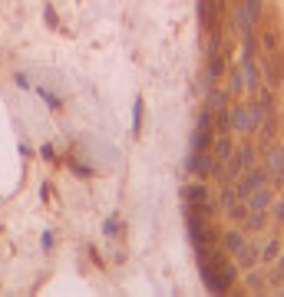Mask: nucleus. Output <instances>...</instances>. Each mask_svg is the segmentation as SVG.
<instances>
[{
	"mask_svg": "<svg viewBox=\"0 0 284 297\" xmlns=\"http://www.w3.org/2000/svg\"><path fill=\"white\" fill-rule=\"evenodd\" d=\"M189 231H192V241H195L198 247L215 241V231H212L209 218H202V215H189Z\"/></svg>",
	"mask_w": 284,
	"mask_h": 297,
	"instance_id": "f257e3e1",
	"label": "nucleus"
},
{
	"mask_svg": "<svg viewBox=\"0 0 284 297\" xmlns=\"http://www.w3.org/2000/svg\"><path fill=\"white\" fill-rule=\"evenodd\" d=\"M212 132H215V112L205 109L202 116H198V122H195V139H192V145L205 148V145L212 142Z\"/></svg>",
	"mask_w": 284,
	"mask_h": 297,
	"instance_id": "f03ea898",
	"label": "nucleus"
},
{
	"mask_svg": "<svg viewBox=\"0 0 284 297\" xmlns=\"http://www.w3.org/2000/svg\"><path fill=\"white\" fill-rule=\"evenodd\" d=\"M248 168H254V148L241 145L238 152L228 159V175H241V172H248Z\"/></svg>",
	"mask_w": 284,
	"mask_h": 297,
	"instance_id": "7ed1b4c3",
	"label": "nucleus"
},
{
	"mask_svg": "<svg viewBox=\"0 0 284 297\" xmlns=\"http://www.w3.org/2000/svg\"><path fill=\"white\" fill-rule=\"evenodd\" d=\"M212 159H215V172H212V175H221V168H225L228 159H231V139H228V132H221V136L215 139Z\"/></svg>",
	"mask_w": 284,
	"mask_h": 297,
	"instance_id": "20e7f679",
	"label": "nucleus"
},
{
	"mask_svg": "<svg viewBox=\"0 0 284 297\" xmlns=\"http://www.w3.org/2000/svg\"><path fill=\"white\" fill-rule=\"evenodd\" d=\"M261 69H265L268 83H271V86H278V83H281V76H284V69H281V60H278V50H271L268 56H261Z\"/></svg>",
	"mask_w": 284,
	"mask_h": 297,
	"instance_id": "39448f33",
	"label": "nucleus"
},
{
	"mask_svg": "<svg viewBox=\"0 0 284 297\" xmlns=\"http://www.w3.org/2000/svg\"><path fill=\"white\" fill-rule=\"evenodd\" d=\"M182 198H185V208H195V205H205V202H209V188H205L202 182H195V185L182 188Z\"/></svg>",
	"mask_w": 284,
	"mask_h": 297,
	"instance_id": "423d86ee",
	"label": "nucleus"
},
{
	"mask_svg": "<svg viewBox=\"0 0 284 297\" xmlns=\"http://www.w3.org/2000/svg\"><path fill=\"white\" fill-rule=\"evenodd\" d=\"M228 126H235L238 132H251V116H248V106H235V109H228Z\"/></svg>",
	"mask_w": 284,
	"mask_h": 297,
	"instance_id": "0eeeda50",
	"label": "nucleus"
},
{
	"mask_svg": "<svg viewBox=\"0 0 284 297\" xmlns=\"http://www.w3.org/2000/svg\"><path fill=\"white\" fill-rule=\"evenodd\" d=\"M192 172H198V175H212L215 172V159L205 148H195V159H192Z\"/></svg>",
	"mask_w": 284,
	"mask_h": 297,
	"instance_id": "6e6552de",
	"label": "nucleus"
},
{
	"mask_svg": "<svg viewBox=\"0 0 284 297\" xmlns=\"http://www.w3.org/2000/svg\"><path fill=\"white\" fill-rule=\"evenodd\" d=\"M202 20L209 27V33L218 30V0H202Z\"/></svg>",
	"mask_w": 284,
	"mask_h": 297,
	"instance_id": "1a4fd4ad",
	"label": "nucleus"
},
{
	"mask_svg": "<svg viewBox=\"0 0 284 297\" xmlns=\"http://www.w3.org/2000/svg\"><path fill=\"white\" fill-rule=\"evenodd\" d=\"M231 258H235V267H251L254 261H258V251H254L251 244H241L238 251L231 254Z\"/></svg>",
	"mask_w": 284,
	"mask_h": 297,
	"instance_id": "9d476101",
	"label": "nucleus"
},
{
	"mask_svg": "<svg viewBox=\"0 0 284 297\" xmlns=\"http://www.w3.org/2000/svg\"><path fill=\"white\" fill-rule=\"evenodd\" d=\"M225 215L231 218V221H245V215H248L245 198H235V202H228V205H225Z\"/></svg>",
	"mask_w": 284,
	"mask_h": 297,
	"instance_id": "9b49d317",
	"label": "nucleus"
},
{
	"mask_svg": "<svg viewBox=\"0 0 284 297\" xmlns=\"http://www.w3.org/2000/svg\"><path fill=\"white\" fill-rule=\"evenodd\" d=\"M248 198H251V208H258V211H265L268 205H271V192H268V185L254 188V192L248 195Z\"/></svg>",
	"mask_w": 284,
	"mask_h": 297,
	"instance_id": "f8f14e48",
	"label": "nucleus"
},
{
	"mask_svg": "<svg viewBox=\"0 0 284 297\" xmlns=\"http://www.w3.org/2000/svg\"><path fill=\"white\" fill-rule=\"evenodd\" d=\"M268 172L274 175V179H284V148H274L271 159H268Z\"/></svg>",
	"mask_w": 284,
	"mask_h": 297,
	"instance_id": "ddd939ff",
	"label": "nucleus"
},
{
	"mask_svg": "<svg viewBox=\"0 0 284 297\" xmlns=\"http://www.w3.org/2000/svg\"><path fill=\"white\" fill-rule=\"evenodd\" d=\"M221 244H225V254H235V251H238L241 244H245V238H241L238 231H228V235L221 238Z\"/></svg>",
	"mask_w": 284,
	"mask_h": 297,
	"instance_id": "4468645a",
	"label": "nucleus"
},
{
	"mask_svg": "<svg viewBox=\"0 0 284 297\" xmlns=\"http://www.w3.org/2000/svg\"><path fill=\"white\" fill-rule=\"evenodd\" d=\"M261 225H265V211L254 208V211H248V215H245V228L248 231H261Z\"/></svg>",
	"mask_w": 284,
	"mask_h": 297,
	"instance_id": "2eb2a0df",
	"label": "nucleus"
},
{
	"mask_svg": "<svg viewBox=\"0 0 284 297\" xmlns=\"http://www.w3.org/2000/svg\"><path fill=\"white\" fill-rule=\"evenodd\" d=\"M241 80H245V86H258V69H254V63H251V60H245Z\"/></svg>",
	"mask_w": 284,
	"mask_h": 297,
	"instance_id": "dca6fc26",
	"label": "nucleus"
},
{
	"mask_svg": "<svg viewBox=\"0 0 284 297\" xmlns=\"http://www.w3.org/2000/svg\"><path fill=\"white\" fill-rule=\"evenodd\" d=\"M209 109H225V93L221 89H209Z\"/></svg>",
	"mask_w": 284,
	"mask_h": 297,
	"instance_id": "f3484780",
	"label": "nucleus"
},
{
	"mask_svg": "<svg viewBox=\"0 0 284 297\" xmlns=\"http://www.w3.org/2000/svg\"><path fill=\"white\" fill-rule=\"evenodd\" d=\"M245 13L251 20H258V13H261V0H245Z\"/></svg>",
	"mask_w": 284,
	"mask_h": 297,
	"instance_id": "a211bd4d",
	"label": "nucleus"
},
{
	"mask_svg": "<svg viewBox=\"0 0 284 297\" xmlns=\"http://www.w3.org/2000/svg\"><path fill=\"white\" fill-rule=\"evenodd\" d=\"M261 40H265V50L271 53V50H278V37H274L271 30H261Z\"/></svg>",
	"mask_w": 284,
	"mask_h": 297,
	"instance_id": "6ab92c4d",
	"label": "nucleus"
},
{
	"mask_svg": "<svg viewBox=\"0 0 284 297\" xmlns=\"http://www.w3.org/2000/svg\"><path fill=\"white\" fill-rule=\"evenodd\" d=\"M248 287H251V291H258V287H265V274H248Z\"/></svg>",
	"mask_w": 284,
	"mask_h": 297,
	"instance_id": "aec40b11",
	"label": "nucleus"
},
{
	"mask_svg": "<svg viewBox=\"0 0 284 297\" xmlns=\"http://www.w3.org/2000/svg\"><path fill=\"white\" fill-rule=\"evenodd\" d=\"M241 86H245V83H241V73L231 69V73H228V89H241Z\"/></svg>",
	"mask_w": 284,
	"mask_h": 297,
	"instance_id": "412c9836",
	"label": "nucleus"
},
{
	"mask_svg": "<svg viewBox=\"0 0 284 297\" xmlns=\"http://www.w3.org/2000/svg\"><path fill=\"white\" fill-rule=\"evenodd\" d=\"M278 258V241H268V247H265V261H274Z\"/></svg>",
	"mask_w": 284,
	"mask_h": 297,
	"instance_id": "4be33fe9",
	"label": "nucleus"
},
{
	"mask_svg": "<svg viewBox=\"0 0 284 297\" xmlns=\"http://www.w3.org/2000/svg\"><path fill=\"white\" fill-rule=\"evenodd\" d=\"M274 218H278V221H284V202L274 205Z\"/></svg>",
	"mask_w": 284,
	"mask_h": 297,
	"instance_id": "5701e85b",
	"label": "nucleus"
},
{
	"mask_svg": "<svg viewBox=\"0 0 284 297\" xmlns=\"http://www.w3.org/2000/svg\"><path fill=\"white\" fill-rule=\"evenodd\" d=\"M46 23L57 27V13H53V7H46Z\"/></svg>",
	"mask_w": 284,
	"mask_h": 297,
	"instance_id": "b1692460",
	"label": "nucleus"
},
{
	"mask_svg": "<svg viewBox=\"0 0 284 297\" xmlns=\"http://www.w3.org/2000/svg\"><path fill=\"white\" fill-rule=\"evenodd\" d=\"M278 271L284 274V251H281V258H278Z\"/></svg>",
	"mask_w": 284,
	"mask_h": 297,
	"instance_id": "393cba45",
	"label": "nucleus"
}]
</instances>
